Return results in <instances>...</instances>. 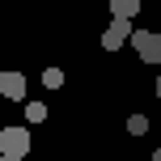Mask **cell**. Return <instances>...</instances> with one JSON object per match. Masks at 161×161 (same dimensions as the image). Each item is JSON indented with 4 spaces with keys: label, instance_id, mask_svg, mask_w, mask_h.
I'll use <instances>...</instances> for the list:
<instances>
[{
    "label": "cell",
    "instance_id": "obj_1",
    "mask_svg": "<svg viewBox=\"0 0 161 161\" xmlns=\"http://www.w3.org/2000/svg\"><path fill=\"white\" fill-rule=\"evenodd\" d=\"M131 51H136L144 64L161 68V30H136L131 34Z\"/></svg>",
    "mask_w": 161,
    "mask_h": 161
},
{
    "label": "cell",
    "instance_id": "obj_2",
    "mask_svg": "<svg viewBox=\"0 0 161 161\" xmlns=\"http://www.w3.org/2000/svg\"><path fill=\"white\" fill-rule=\"evenodd\" d=\"M0 153H8V157H25V153H30V131L17 127V123H13V127H4V131H0Z\"/></svg>",
    "mask_w": 161,
    "mask_h": 161
},
{
    "label": "cell",
    "instance_id": "obj_3",
    "mask_svg": "<svg viewBox=\"0 0 161 161\" xmlns=\"http://www.w3.org/2000/svg\"><path fill=\"white\" fill-rule=\"evenodd\" d=\"M131 34H136V30H131V17H114V21L106 25V34H102V47L106 51H119L123 42H131Z\"/></svg>",
    "mask_w": 161,
    "mask_h": 161
},
{
    "label": "cell",
    "instance_id": "obj_4",
    "mask_svg": "<svg viewBox=\"0 0 161 161\" xmlns=\"http://www.w3.org/2000/svg\"><path fill=\"white\" fill-rule=\"evenodd\" d=\"M0 93L8 102H25V76L21 72H0Z\"/></svg>",
    "mask_w": 161,
    "mask_h": 161
},
{
    "label": "cell",
    "instance_id": "obj_5",
    "mask_svg": "<svg viewBox=\"0 0 161 161\" xmlns=\"http://www.w3.org/2000/svg\"><path fill=\"white\" fill-rule=\"evenodd\" d=\"M144 0H110V17H136Z\"/></svg>",
    "mask_w": 161,
    "mask_h": 161
},
{
    "label": "cell",
    "instance_id": "obj_6",
    "mask_svg": "<svg viewBox=\"0 0 161 161\" xmlns=\"http://www.w3.org/2000/svg\"><path fill=\"white\" fill-rule=\"evenodd\" d=\"M25 119H30V123H42V119H47V106H42V102H30V106H25Z\"/></svg>",
    "mask_w": 161,
    "mask_h": 161
},
{
    "label": "cell",
    "instance_id": "obj_7",
    "mask_svg": "<svg viewBox=\"0 0 161 161\" xmlns=\"http://www.w3.org/2000/svg\"><path fill=\"white\" fill-rule=\"evenodd\" d=\"M127 131H131V136H144V131H148V119H144V114H131V119H127Z\"/></svg>",
    "mask_w": 161,
    "mask_h": 161
},
{
    "label": "cell",
    "instance_id": "obj_8",
    "mask_svg": "<svg viewBox=\"0 0 161 161\" xmlns=\"http://www.w3.org/2000/svg\"><path fill=\"white\" fill-rule=\"evenodd\" d=\"M42 85H47V89H59V85H64V72H59V68H47V72H42Z\"/></svg>",
    "mask_w": 161,
    "mask_h": 161
},
{
    "label": "cell",
    "instance_id": "obj_9",
    "mask_svg": "<svg viewBox=\"0 0 161 161\" xmlns=\"http://www.w3.org/2000/svg\"><path fill=\"white\" fill-rule=\"evenodd\" d=\"M0 161H21V157H8V153H0Z\"/></svg>",
    "mask_w": 161,
    "mask_h": 161
},
{
    "label": "cell",
    "instance_id": "obj_10",
    "mask_svg": "<svg viewBox=\"0 0 161 161\" xmlns=\"http://www.w3.org/2000/svg\"><path fill=\"white\" fill-rule=\"evenodd\" d=\"M157 97H161V68H157Z\"/></svg>",
    "mask_w": 161,
    "mask_h": 161
},
{
    "label": "cell",
    "instance_id": "obj_11",
    "mask_svg": "<svg viewBox=\"0 0 161 161\" xmlns=\"http://www.w3.org/2000/svg\"><path fill=\"white\" fill-rule=\"evenodd\" d=\"M153 161H161V148H157V153H153Z\"/></svg>",
    "mask_w": 161,
    "mask_h": 161
},
{
    "label": "cell",
    "instance_id": "obj_12",
    "mask_svg": "<svg viewBox=\"0 0 161 161\" xmlns=\"http://www.w3.org/2000/svg\"><path fill=\"white\" fill-rule=\"evenodd\" d=\"M157 30H161V25H157Z\"/></svg>",
    "mask_w": 161,
    "mask_h": 161
}]
</instances>
